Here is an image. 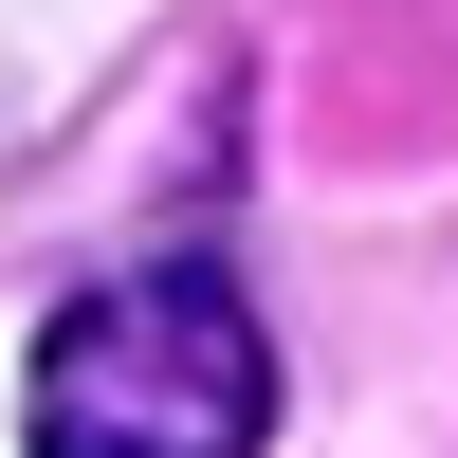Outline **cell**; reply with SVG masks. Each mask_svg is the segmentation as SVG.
<instances>
[{
  "instance_id": "cell-1",
  "label": "cell",
  "mask_w": 458,
  "mask_h": 458,
  "mask_svg": "<svg viewBox=\"0 0 458 458\" xmlns=\"http://www.w3.org/2000/svg\"><path fill=\"white\" fill-rule=\"evenodd\" d=\"M37 458H257L276 440V330L239 312V276L165 257V276H110L37 330L19 386Z\"/></svg>"
}]
</instances>
